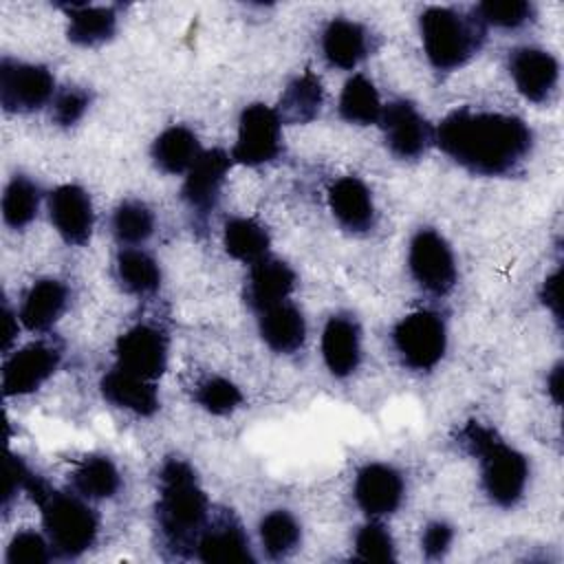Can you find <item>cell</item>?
<instances>
[{"label": "cell", "mask_w": 564, "mask_h": 564, "mask_svg": "<svg viewBox=\"0 0 564 564\" xmlns=\"http://www.w3.org/2000/svg\"><path fill=\"white\" fill-rule=\"evenodd\" d=\"M434 143L471 174L507 176L529 159L533 132L516 115L463 106L438 121Z\"/></svg>", "instance_id": "obj_1"}, {"label": "cell", "mask_w": 564, "mask_h": 564, "mask_svg": "<svg viewBox=\"0 0 564 564\" xmlns=\"http://www.w3.org/2000/svg\"><path fill=\"white\" fill-rule=\"evenodd\" d=\"M209 522V500L183 458H167L159 474L156 524L174 555H189Z\"/></svg>", "instance_id": "obj_2"}, {"label": "cell", "mask_w": 564, "mask_h": 564, "mask_svg": "<svg viewBox=\"0 0 564 564\" xmlns=\"http://www.w3.org/2000/svg\"><path fill=\"white\" fill-rule=\"evenodd\" d=\"M458 443L465 452L478 458L480 485L487 498L498 507H513L529 485V460L511 447L498 432L478 421H469L458 432Z\"/></svg>", "instance_id": "obj_3"}, {"label": "cell", "mask_w": 564, "mask_h": 564, "mask_svg": "<svg viewBox=\"0 0 564 564\" xmlns=\"http://www.w3.org/2000/svg\"><path fill=\"white\" fill-rule=\"evenodd\" d=\"M24 491L40 507L44 533L57 555L79 557L95 544L99 518L86 498L57 491L35 474H29Z\"/></svg>", "instance_id": "obj_4"}, {"label": "cell", "mask_w": 564, "mask_h": 564, "mask_svg": "<svg viewBox=\"0 0 564 564\" xmlns=\"http://www.w3.org/2000/svg\"><path fill=\"white\" fill-rule=\"evenodd\" d=\"M485 29L476 13H463L454 7H427L419 18L425 57L445 73L465 66L478 53Z\"/></svg>", "instance_id": "obj_5"}, {"label": "cell", "mask_w": 564, "mask_h": 564, "mask_svg": "<svg viewBox=\"0 0 564 564\" xmlns=\"http://www.w3.org/2000/svg\"><path fill=\"white\" fill-rule=\"evenodd\" d=\"M392 344L403 366L412 370H432L445 355L447 328L438 313L414 311L401 317L392 328Z\"/></svg>", "instance_id": "obj_6"}, {"label": "cell", "mask_w": 564, "mask_h": 564, "mask_svg": "<svg viewBox=\"0 0 564 564\" xmlns=\"http://www.w3.org/2000/svg\"><path fill=\"white\" fill-rule=\"evenodd\" d=\"M408 269L412 280L430 295H447L458 278L449 242L432 227H421L408 247Z\"/></svg>", "instance_id": "obj_7"}, {"label": "cell", "mask_w": 564, "mask_h": 564, "mask_svg": "<svg viewBox=\"0 0 564 564\" xmlns=\"http://www.w3.org/2000/svg\"><path fill=\"white\" fill-rule=\"evenodd\" d=\"M55 97V77L42 64L2 57L0 104L7 112H35Z\"/></svg>", "instance_id": "obj_8"}, {"label": "cell", "mask_w": 564, "mask_h": 564, "mask_svg": "<svg viewBox=\"0 0 564 564\" xmlns=\"http://www.w3.org/2000/svg\"><path fill=\"white\" fill-rule=\"evenodd\" d=\"M282 152V121L275 108L251 104L240 112L231 159L242 165H264Z\"/></svg>", "instance_id": "obj_9"}, {"label": "cell", "mask_w": 564, "mask_h": 564, "mask_svg": "<svg viewBox=\"0 0 564 564\" xmlns=\"http://www.w3.org/2000/svg\"><path fill=\"white\" fill-rule=\"evenodd\" d=\"M379 126L383 130L386 148L401 161L423 156L434 143V128L408 99H394L383 106Z\"/></svg>", "instance_id": "obj_10"}, {"label": "cell", "mask_w": 564, "mask_h": 564, "mask_svg": "<svg viewBox=\"0 0 564 564\" xmlns=\"http://www.w3.org/2000/svg\"><path fill=\"white\" fill-rule=\"evenodd\" d=\"M62 348L53 341H33L7 357L2 368L4 397L35 392L59 366Z\"/></svg>", "instance_id": "obj_11"}, {"label": "cell", "mask_w": 564, "mask_h": 564, "mask_svg": "<svg viewBox=\"0 0 564 564\" xmlns=\"http://www.w3.org/2000/svg\"><path fill=\"white\" fill-rule=\"evenodd\" d=\"M117 366L156 381L167 366V337L152 324H134L115 344Z\"/></svg>", "instance_id": "obj_12"}, {"label": "cell", "mask_w": 564, "mask_h": 564, "mask_svg": "<svg viewBox=\"0 0 564 564\" xmlns=\"http://www.w3.org/2000/svg\"><path fill=\"white\" fill-rule=\"evenodd\" d=\"M357 507L370 518L394 513L405 496V482L399 469L386 463H366L352 485Z\"/></svg>", "instance_id": "obj_13"}, {"label": "cell", "mask_w": 564, "mask_h": 564, "mask_svg": "<svg viewBox=\"0 0 564 564\" xmlns=\"http://www.w3.org/2000/svg\"><path fill=\"white\" fill-rule=\"evenodd\" d=\"M48 218L55 231L68 245H86L95 227V209L90 194L75 183L55 187L48 194Z\"/></svg>", "instance_id": "obj_14"}, {"label": "cell", "mask_w": 564, "mask_h": 564, "mask_svg": "<svg viewBox=\"0 0 564 564\" xmlns=\"http://www.w3.org/2000/svg\"><path fill=\"white\" fill-rule=\"evenodd\" d=\"M231 163L234 159L225 150L214 148L203 150L198 161L189 167L183 181L181 196L196 216L205 218L216 207Z\"/></svg>", "instance_id": "obj_15"}, {"label": "cell", "mask_w": 564, "mask_h": 564, "mask_svg": "<svg viewBox=\"0 0 564 564\" xmlns=\"http://www.w3.org/2000/svg\"><path fill=\"white\" fill-rule=\"evenodd\" d=\"M509 75L524 99L542 104L557 88L560 64L544 48L520 46L509 53Z\"/></svg>", "instance_id": "obj_16"}, {"label": "cell", "mask_w": 564, "mask_h": 564, "mask_svg": "<svg viewBox=\"0 0 564 564\" xmlns=\"http://www.w3.org/2000/svg\"><path fill=\"white\" fill-rule=\"evenodd\" d=\"M333 218L350 234H366L375 227L377 209L368 185L357 176H341L328 187Z\"/></svg>", "instance_id": "obj_17"}, {"label": "cell", "mask_w": 564, "mask_h": 564, "mask_svg": "<svg viewBox=\"0 0 564 564\" xmlns=\"http://www.w3.org/2000/svg\"><path fill=\"white\" fill-rule=\"evenodd\" d=\"M196 557L200 562H253V551L249 535L245 533L242 524L229 516L223 513L214 520H209L196 542Z\"/></svg>", "instance_id": "obj_18"}, {"label": "cell", "mask_w": 564, "mask_h": 564, "mask_svg": "<svg viewBox=\"0 0 564 564\" xmlns=\"http://www.w3.org/2000/svg\"><path fill=\"white\" fill-rule=\"evenodd\" d=\"M322 357L333 377H350L361 361L359 324L344 313L330 315L322 330Z\"/></svg>", "instance_id": "obj_19"}, {"label": "cell", "mask_w": 564, "mask_h": 564, "mask_svg": "<svg viewBox=\"0 0 564 564\" xmlns=\"http://www.w3.org/2000/svg\"><path fill=\"white\" fill-rule=\"evenodd\" d=\"M295 289V271L280 258L264 256L258 262L251 264L245 300L253 311H264L269 306H275Z\"/></svg>", "instance_id": "obj_20"}, {"label": "cell", "mask_w": 564, "mask_h": 564, "mask_svg": "<svg viewBox=\"0 0 564 564\" xmlns=\"http://www.w3.org/2000/svg\"><path fill=\"white\" fill-rule=\"evenodd\" d=\"M101 394L115 408L128 410L139 416H150L159 410V392L154 381L115 366L101 377Z\"/></svg>", "instance_id": "obj_21"}, {"label": "cell", "mask_w": 564, "mask_h": 564, "mask_svg": "<svg viewBox=\"0 0 564 564\" xmlns=\"http://www.w3.org/2000/svg\"><path fill=\"white\" fill-rule=\"evenodd\" d=\"M322 53L333 68L352 70L370 53V35L355 20L333 18L322 31Z\"/></svg>", "instance_id": "obj_22"}, {"label": "cell", "mask_w": 564, "mask_h": 564, "mask_svg": "<svg viewBox=\"0 0 564 564\" xmlns=\"http://www.w3.org/2000/svg\"><path fill=\"white\" fill-rule=\"evenodd\" d=\"M68 289L55 278H42L29 286L20 306V322L26 330L44 333L66 311Z\"/></svg>", "instance_id": "obj_23"}, {"label": "cell", "mask_w": 564, "mask_h": 564, "mask_svg": "<svg viewBox=\"0 0 564 564\" xmlns=\"http://www.w3.org/2000/svg\"><path fill=\"white\" fill-rule=\"evenodd\" d=\"M258 328L262 341L280 355H291L302 348L306 339V322L302 311L284 300L275 306H269L258 313Z\"/></svg>", "instance_id": "obj_24"}, {"label": "cell", "mask_w": 564, "mask_h": 564, "mask_svg": "<svg viewBox=\"0 0 564 564\" xmlns=\"http://www.w3.org/2000/svg\"><path fill=\"white\" fill-rule=\"evenodd\" d=\"M152 161L165 174H187L203 154L200 141L187 126L165 128L152 143Z\"/></svg>", "instance_id": "obj_25"}, {"label": "cell", "mask_w": 564, "mask_h": 564, "mask_svg": "<svg viewBox=\"0 0 564 564\" xmlns=\"http://www.w3.org/2000/svg\"><path fill=\"white\" fill-rule=\"evenodd\" d=\"M68 15V40L79 46H99L117 33V9L101 4H64Z\"/></svg>", "instance_id": "obj_26"}, {"label": "cell", "mask_w": 564, "mask_h": 564, "mask_svg": "<svg viewBox=\"0 0 564 564\" xmlns=\"http://www.w3.org/2000/svg\"><path fill=\"white\" fill-rule=\"evenodd\" d=\"M324 106V88L315 73L306 70L297 75L282 90L280 104L275 108L282 123H308Z\"/></svg>", "instance_id": "obj_27"}, {"label": "cell", "mask_w": 564, "mask_h": 564, "mask_svg": "<svg viewBox=\"0 0 564 564\" xmlns=\"http://www.w3.org/2000/svg\"><path fill=\"white\" fill-rule=\"evenodd\" d=\"M73 491L86 500L112 498L121 487V476L108 456L90 454L84 456L70 474Z\"/></svg>", "instance_id": "obj_28"}, {"label": "cell", "mask_w": 564, "mask_h": 564, "mask_svg": "<svg viewBox=\"0 0 564 564\" xmlns=\"http://www.w3.org/2000/svg\"><path fill=\"white\" fill-rule=\"evenodd\" d=\"M117 282L134 295H150L161 286L159 262L139 247H121L115 258Z\"/></svg>", "instance_id": "obj_29"}, {"label": "cell", "mask_w": 564, "mask_h": 564, "mask_svg": "<svg viewBox=\"0 0 564 564\" xmlns=\"http://www.w3.org/2000/svg\"><path fill=\"white\" fill-rule=\"evenodd\" d=\"M223 245H225V251L234 260L253 264L260 258L269 256L271 238H269L267 227L260 225L258 220L245 218V216H236V218H229L225 223Z\"/></svg>", "instance_id": "obj_30"}, {"label": "cell", "mask_w": 564, "mask_h": 564, "mask_svg": "<svg viewBox=\"0 0 564 564\" xmlns=\"http://www.w3.org/2000/svg\"><path fill=\"white\" fill-rule=\"evenodd\" d=\"M381 110L383 106L370 77L357 73L344 84L339 95V115L344 121L355 126L379 123Z\"/></svg>", "instance_id": "obj_31"}, {"label": "cell", "mask_w": 564, "mask_h": 564, "mask_svg": "<svg viewBox=\"0 0 564 564\" xmlns=\"http://www.w3.org/2000/svg\"><path fill=\"white\" fill-rule=\"evenodd\" d=\"M258 535L264 553L271 560H284L300 549L302 527L291 511L273 509L260 520Z\"/></svg>", "instance_id": "obj_32"}, {"label": "cell", "mask_w": 564, "mask_h": 564, "mask_svg": "<svg viewBox=\"0 0 564 564\" xmlns=\"http://www.w3.org/2000/svg\"><path fill=\"white\" fill-rule=\"evenodd\" d=\"M40 187L29 176L15 174L2 194V218L11 229L26 227L35 216L40 207Z\"/></svg>", "instance_id": "obj_33"}, {"label": "cell", "mask_w": 564, "mask_h": 564, "mask_svg": "<svg viewBox=\"0 0 564 564\" xmlns=\"http://www.w3.org/2000/svg\"><path fill=\"white\" fill-rule=\"evenodd\" d=\"M112 236L126 245L137 247L145 242L154 231V214L152 209L141 200H123L115 207L110 218Z\"/></svg>", "instance_id": "obj_34"}, {"label": "cell", "mask_w": 564, "mask_h": 564, "mask_svg": "<svg viewBox=\"0 0 564 564\" xmlns=\"http://www.w3.org/2000/svg\"><path fill=\"white\" fill-rule=\"evenodd\" d=\"M194 399L196 403L207 410L209 414H218V416H225V414H231L234 410H238L245 401L240 388L225 379V377H207L203 379L198 386H196V392H194Z\"/></svg>", "instance_id": "obj_35"}, {"label": "cell", "mask_w": 564, "mask_h": 564, "mask_svg": "<svg viewBox=\"0 0 564 564\" xmlns=\"http://www.w3.org/2000/svg\"><path fill=\"white\" fill-rule=\"evenodd\" d=\"M474 13L485 26L496 29H520L529 24L535 15L531 2L524 0H487L474 7Z\"/></svg>", "instance_id": "obj_36"}, {"label": "cell", "mask_w": 564, "mask_h": 564, "mask_svg": "<svg viewBox=\"0 0 564 564\" xmlns=\"http://www.w3.org/2000/svg\"><path fill=\"white\" fill-rule=\"evenodd\" d=\"M355 557L361 562H392L394 540L383 522L372 518L355 533Z\"/></svg>", "instance_id": "obj_37"}, {"label": "cell", "mask_w": 564, "mask_h": 564, "mask_svg": "<svg viewBox=\"0 0 564 564\" xmlns=\"http://www.w3.org/2000/svg\"><path fill=\"white\" fill-rule=\"evenodd\" d=\"M51 555H53V546L48 538L26 529V531H18L11 538L4 560L9 564H42V562H48Z\"/></svg>", "instance_id": "obj_38"}, {"label": "cell", "mask_w": 564, "mask_h": 564, "mask_svg": "<svg viewBox=\"0 0 564 564\" xmlns=\"http://www.w3.org/2000/svg\"><path fill=\"white\" fill-rule=\"evenodd\" d=\"M88 106H90L88 90L79 86H66L59 93H55L51 104V117L57 126H73L84 117Z\"/></svg>", "instance_id": "obj_39"}, {"label": "cell", "mask_w": 564, "mask_h": 564, "mask_svg": "<svg viewBox=\"0 0 564 564\" xmlns=\"http://www.w3.org/2000/svg\"><path fill=\"white\" fill-rule=\"evenodd\" d=\"M454 540V529L445 520H432L421 533V549L427 560H441Z\"/></svg>", "instance_id": "obj_40"}, {"label": "cell", "mask_w": 564, "mask_h": 564, "mask_svg": "<svg viewBox=\"0 0 564 564\" xmlns=\"http://www.w3.org/2000/svg\"><path fill=\"white\" fill-rule=\"evenodd\" d=\"M29 467L24 465V460L20 456H13L9 454L7 458V487H4V507H9L11 498L18 494V491H24V485H26V478H29Z\"/></svg>", "instance_id": "obj_41"}, {"label": "cell", "mask_w": 564, "mask_h": 564, "mask_svg": "<svg viewBox=\"0 0 564 564\" xmlns=\"http://www.w3.org/2000/svg\"><path fill=\"white\" fill-rule=\"evenodd\" d=\"M542 302L546 304V308L553 313L555 319H560L562 315V293H560V271H555L553 275H549L542 284Z\"/></svg>", "instance_id": "obj_42"}, {"label": "cell", "mask_w": 564, "mask_h": 564, "mask_svg": "<svg viewBox=\"0 0 564 564\" xmlns=\"http://www.w3.org/2000/svg\"><path fill=\"white\" fill-rule=\"evenodd\" d=\"M15 335H18V317L9 306H4V341H2L4 350L11 348V341L15 339Z\"/></svg>", "instance_id": "obj_43"}, {"label": "cell", "mask_w": 564, "mask_h": 564, "mask_svg": "<svg viewBox=\"0 0 564 564\" xmlns=\"http://www.w3.org/2000/svg\"><path fill=\"white\" fill-rule=\"evenodd\" d=\"M549 383V392L553 397L555 403H560V392H562V366H555L546 379Z\"/></svg>", "instance_id": "obj_44"}]
</instances>
